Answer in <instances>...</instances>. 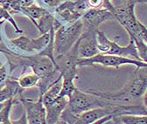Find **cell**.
I'll return each mask as SVG.
<instances>
[{"label":"cell","mask_w":147,"mask_h":124,"mask_svg":"<svg viewBox=\"0 0 147 124\" xmlns=\"http://www.w3.org/2000/svg\"><path fill=\"white\" fill-rule=\"evenodd\" d=\"M139 37L147 44V27L139 21Z\"/></svg>","instance_id":"obj_24"},{"label":"cell","mask_w":147,"mask_h":124,"mask_svg":"<svg viewBox=\"0 0 147 124\" xmlns=\"http://www.w3.org/2000/svg\"><path fill=\"white\" fill-rule=\"evenodd\" d=\"M55 124H68L67 121H65L64 120H62V119H60L56 123H55Z\"/></svg>","instance_id":"obj_29"},{"label":"cell","mask_w":147,"mask_h":124,"mask_svg":"<svg viewBox=\"0 0 147 124\" xmlns=\"http://www.w3.org/2000/svg\"><path fill=\"white\" fill-rule=\"evenodd\" d=\"M96 40H97V48L100 54H109V55H117L124 58H129L132 60H140L135 43L132 40L126 46H122L117 44L115 40H110L103 32L96 31ZM142 61V60H141Z\"/></svg>","instance_id":"obj_4"},{"label":"cell","mask_w":147,"mask_h":124,"mask_svg":"<svg viewBox=\"0 0 147 124\" xmlns=\"http://www.w3.org/2000/svg\"><path fill=\"white\" fill-rule=\"evenodd\" d=\"M11 72V65L9 61L5 62V64H3L0 66V85L5 83L9 79V75Z\"/></svg>","instance_id":"obj_22"},{"label":"cell","mask_w":147,"mask_h":124,"mask_svg":"<svg viewBox=\"0 0 147 124\" xmlns=\"http://www.w3.org/2000/svg\"><path fill=\"white\" fill-rule=\"evenodd\" d=\"M11 123L12 124H28L26 112L24 111L23 115H21V117L20 119H18V120H11Z\"/></svg>","instance_id":"obj_25"},{"label":"cell","mask_w":147,"mask_h":124,"mask_svg":"<svg viewBox=\"0 0 147 124\" xmlns=\"http://www.w3.org/2000/svg\"><path fill=\"white\" fill-rule=\"evenodd\" d=\"M71 1H76V0H71Z\"/></svg>","instance_id":"obj_34"},{"label":"cell","mask_w":147,"mask_h":124,"mask_svg":"<svg viewBox=\"0 0 147 124\" xmlns=\"http://www.w3.org/2000/svg\"><path fill=\"white\" fill-rule=\"evenodd\" d=\"M33 4L34 0H5L0 4V6L7 10L11 14L12 12L20 13L21 9L28 7Z\"/></svg>","instance_id":"obj_16"},{"label":"cell","mask_w":147,"mask_h":124,"mask_svg":"<svg viewBox=\"0 0 147 124\" xmlns=\"http://www.w3.org/2000/svg\"><path fill=\"white\" fill-rule=\"evenodd\" d=\"M94 65H101L106 67H113L116 69H118L120 66L124 65H133L136 67H147V63L141 60L102 54H98L88 59H78L77 60L78 66H88Z\"/></svg>","instance_id":"obj_6"},{"label":"cell","mask_w":147,"mask_h":124,"mask_svg":"<svg viewBox=\"0 0 147 124\" xmlns=\"http://www.w3.org/2000/svg\"><path fill=\"white\" fill-rule=\"evenodd\" d=\"M55 20H56V17L52 12H47L42 16L39 20H37L36 27L39 30L40 35L49 33L51 30L54 28Z\"/></svg>","instance_id":"obj_15"},{"label":"cell","mask_w":147,"mask_h":124,"mask_svg":"<svg viewBox=\"0 0 147 124\" xmlns=\"http://www.w3.org/2000/svg\"><path fill=\"white\" fill-rule=\"evenodd\" d=\"M104 124H123L122 122H120L115 116L111 119V120H109V121H108L107 122H105Z\"/></svg>","instance_id":"obj_27"},{"label":"cell","mask_w":147,"mask_h":124,"mask_svg":"<svg viewBox=\"0 0 147 124\" xmlns=\"http://www.w3.org/2000/svg\"><path fill=\"white\" fill-rule=\"evenodd\" d=\"M40 1L46 5L47 8L53 10V11H54V10L56 9L58 6H60L61 4H63L67 0H40Z\"/></svg>","instance_id":"obj_23"},{"label":"cell","mask_w":147,"mask_h":124,"mask_svg":"<svg viewBox=\"0 0 147 124\" xmlns=\"http://www.w3.org/2000/svg\"><path fill=\"white\" fill-rule=\"evenodd\" d=\"M82 21L84 27L96 28L105 21L116 20L114 14L104 8L99 9H89L82 17Z\"/></svg>","instance_id":"obj_11"},{"label":"cell","mask_w":147,"mask_h":124,"mask_svg":"<svg viewBox=\"0 0 147 124\" xmlns=\"http://www.w3.org/2000/svg\"><path fill=\"white\" fill-rule=\"evenodd\" d=\"M2 65H3V64H1V61H0V66H1Z\"/></svg>","instance_id":"obj_33"},{"label":"cell","mask_w":147,"mask_h":124,"mask_svg":"<svg viewBox=\"0 0 147 124\" xmlns=\"http://www.w3.org/2000/svg\"><path fill=\"white\" fill-rule=\"evenodd\" d=\"M14 103V100H8L5 105V107L0 111V123L1 124H12L11 119H10V113Z\"/></svg>","instance_id":"obj_21"},{"label":"cell","mask_w":147,"mask_h":124,"mask_svg":"<svg viewBox=\"0 0 147 124\" xmlns=\"http://www.w3.org/2000/svg\"><path fill=\"white\" fill-rule=\"evenodd\" d=\"M5 103H6V101H5V102H4V103H0V111H1V110H2V109L5 107Z\"/></svg>","instance_id":"obj_31"},{"label":"cell","mask_w":147,"mask_h":124,"mask_svg":"<svg viewBox=\"0 0 147 124\" xmlns=\"http://www.w3.org/2000/svg\"><path fill=\"white\" fill-rule=\"evenodd\" d=\"M75 80L69 79V78H62V86H61V91L59 97H67L69 98L72 94L76 89V86L74 83Z\"/></svg>","instance_id":"obj_19"},{"label":"cell","mask_w":147,"mask_h":124,"mask_svg":"<svg viewBox=\"0 0 147 124\" xmlns=\"http://www.w3.org/2000/svg\"><path fill=\"white\" fill-rule=\"evenodd\" d=\"M3 20H5V19H3L2 17H0V22H1V21H3Z\"/></svg>","instance_id":"obj_32"},{"label":"cell","mask_w":147,"mask_h":124,"mask_svg":"<svg viewBox=\"0 0 147 124\" xmlns=\"http://www.w3.org/2000/svg\"><path fill=\"white\" fill-rule=\"evenodd\" d=\"M44 124H47V122H45V123H44Z\"/></svg>","instance_id":"obj_35"},{"label":"cell","mask_w":147,"mask_h":124,"mask_svg":"<svg viewBox=\"0 0 147 124\" xmlns=\"http://www.w3.org/2000/svg\"><path fill=\"white\" fill-rule=\"evenodd\" d=\"M109 105L117 104L94 95L89 90L82 92L76 88L72 95L68 98V102L65 109L73 115H77L91 109L103 108Z\"/></svg>","instance_id":"obj_3"},{"label":"cell","mask_w":147,"mask_h":124,"mask_svg":"<svg viewBox=\"0 0 147 124\" xmlns=\"http://www.w3.org/2000/svg\"><path fill=\"white\" fill-rule=\"evenodd\" d=\"M115 117L123 124H147V115H123Z\"/></svg>","instance_id":"obj_18"},{"label":"cell","mask_w":147,"mask_h":124,"mask_svg":"<svg viewBox=\"0 0 147 124\" xmlns=\"http://www.w3.org/2000/svg\"><path fill=\"white\" fill-rule=\"evenodd\" d=\"M61 86H62V77L61 76L56 81H55V83L53 84L41 95L44 107L52 104L53 101H55L59 98L61 91Z\"/></svg>","instance_id":"obj_13"},{"label":"cell","mask_w":147,"mask_h":124,"mask_svg":"<svg viewBox=\"0 0 147 124\" xmlns=\"http://www.w3.org/2000/svg\"><path fill=\"white\" fill-rule=\"evenodd\" d=\"M142 101H143V106L147 109V90L145 91V93L142 97Z\"/></svg>","instance_id":"obj_28"},{"label":"cell","mask_w":147,"mask_h":124,"mask_svg":"<svg viewBox=\"0 0 147 124\" xmlns=\"http://www.w3.org/2000/svg\"><path fill=\"white\" fill-rule=\"evenodd\" d=\"M47 34L40 35L39 38H28L26 36H20L17 39H13L10 40V47L8 48V52H12L13 54H20L18 52H30V54H39L41 51H43L47 46L48 45L51 36L52 32Z\"/></svg>","instance_id":"obj_7"},{"label":"cell","mask_w":147,"mask_h":124,"mask_svg":"<svg viewBox=\"0 0 147 124\" xmlns=\"http://www.w3.org/2000/svg\"><path fill=\"white\" fill-rule=\"evenodd\" d=\"M134 2H127L114 7L112 13L116 20L125 29L130 39L133 37H139V20L135 14Z\"/></svg>","instance_id":"obj_5"},{"label":"cell","mask_w":147,"mask_h":124,"mask_svg":"<svg viewBox=\"0 0 147 124\" xmlns=\"http://www.w3.org/2000/svg\"><path fill=\"white\" fill-rule=\"evenodd\" d=\"M88 10L85 0H67L55 9L54 12L64 25H69L80 20Z\"/></svg>","instance_id":"obj_8"},{"label":"cell","mask_w":147,"mask_h":124,"mask_svg":"<svg viewBox=\"0 0 147 124\" xmlns=\"http://www.w3.org/2000/svg\"><path fill=\"white\" fill-rule=\"evenodd\" d=\"M130 40H132L135 43L140 60L147 63V44L140 37H133Z\"/></svg>","instance_id":"obj_20"},{"label":"cell","mask_w":147,"mask_h":124,"mask_svg":"<svg viewBox=\"0 0 147 124\" xmlns=\"http://www.w3.org/2000/svg\"><path fill=\"white\" fill-rule=\"evenodd\" d=\"M135 4L137 3H143V4H147V0H134Z\"/></svg>","instance_id":"obj_30"},{"label":"cell","mask_w":147,"mask_h":124,"mask_svg":"<svg viewBox=\"0 0 147 124\" xmlns=\"http://www.w3.org/2000/svg\"><path fill=\"white\" fill-rule=\"evenodd\" d=\"M0 124H1V123H0Z\"/></svg>","instance_id":"obj_36"},{"label":"cell","mask_w":147,"mask_h":124,"mask_svg":"<svg viewBox=\"0 0 147 124\" xmlns=\"http://www.w3.org/2000/svg\"><path fill=\"white\" fill-rule=\"evenodd\" d=\"M114 117V115H109V116H105L103 118H101L99 120H97L96 121L93 122V123H91V124H104L105 122H107L109 120H111L112 118Z\"/></svg>","instance_id":"obj_26"},{"label":"cell","mask_w":147,"mask_h":124,"mask_svg":"<svg viewBox=\"0 0 147 124\" xmlns=\"http://www.w3.org/2000/svg\"><path fill=\"white\" fill-rule=\"evenodd\" d=\"M96 31V28L84 27L80 39L73 47L79 59H88L100 54L97 48Z\"/></svg>","instance_id":"obj_9"},{"label":"cell","mask_w":147,"mask_h":124,"mask_svg":"<svg viewBox=\"0 0 147 124\" xmlns=\"http://www.w3.org/2000/svg\"><path fill=\"white\" fill-rule=\"evenodd\" d=\"M84 30L82 19L69 25H61L54 30V56L66 54L71 51Z\"/></svg>","instance_id":"obj_2"},{"label":"cell","mask_w":147,"mask_h":124,"mask_svg":"<svg viewBox=\"0 0 147 124\" xmlns=\"http://www.w3.org/2000/svg\"><path fill=\"white\" fill-rule=\"evenodd\" d=\"M17 80L23 89H26V88H30L32 86H37L40 81V77L32 72L26 73V71L24 70L23 74Z\"/></svg>","instance_id":"obj_17"},{"label":"cell","mask_w":147,"mask_h":124,"mask_svg":"<svg viewBox=\"0 0 147 124\" xmlns=\"http://www.w3.org/2000/svg\"><path fill=\"white\" fill-rule=\"evenodd\" d=\"M147 90V67H136L133 75L121 90L116 93H102L90 91L94 95L108 100L117 105L118 102L130 104L142 99Z\"/></svg>","instance_id":"obj_1"},{"label":"cell","mask_w":147,"mask_h":124,"mask_svg":"<svg viewBox=\"0 0 147 124\" xmlns=\"http://www.w3.org/2000/svg\"><path fill=\"white\" fill-rule=\"evenodd\" d=\"M68 102L67 97H59L52 104L45 107L46 122L47 124H55L61 117V115Z\"/></svg>","instance_id":"obj_12"},{"label":"cell","mask_w":147,"mask_h":124,"mask_svg":"<svg viewBox=\"0 0 147 124\" xmlns=\"http://www.w3.org/2000/svg\"><path fill=\"white\" fill-rule=\"evenodd\" d=\"M18 101L24 106L28 124H44L46 122V109L41 96L37 101L20 97Z\"/></svg>","instance_id":"obj_10"},{"label":"cell","mask_w":147,"mask_h":124,"mask_svg":"<svg viewBox=\"0 0 147 124\" xmlns=\"http://www.w3.org/2000/svg\"><path fill=\"white\" fill-rule=\"evenodd\" d=\"M47 12H50L49 11H47V9L44 8L43 6L36 5L34 4L28 7L21 9L20 11V13L26 16L35 26L37 25V20H39L42 16H44Z\"/></svg>","instance_id":"obj_14"}]
</instances>
